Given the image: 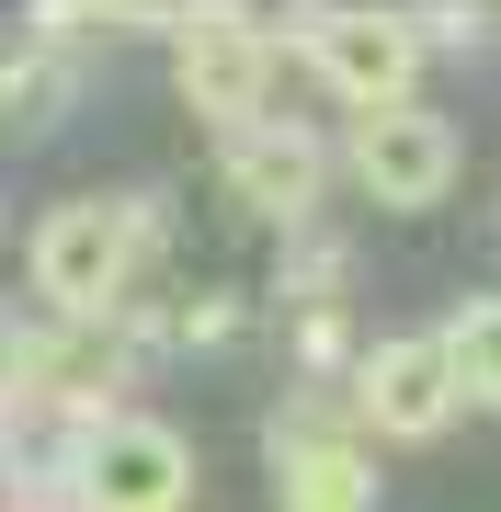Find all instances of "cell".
<instances>
[{"mask_svg": "<svg viewBox=\"0 0 501 512\" xmlns=\"http://www.w3.org/2000/svg\"><path fill=\"white\" fill-rule=\"evenodd\" d=\"M160 228H171L160 194H69V205H46L35 239H23V274L57 308V330H103L114 296L137 285V262L160 251Z\"/></svg>", "mask_w": 501, "mask_h": 512, "instance_id": "6da1fadb", "label": "cell"}, {"mask_svg": "<svg viewBox=\"0 0 501 512\" xmlns=\"http://www.w3.org/2000/svg\"><path fill=\"white\" fill-rule=\"evenodd\" d=\"M57 501L69 512H194V444L149 410H103L57 456Z\"/></svg>", "mask_w": 501, "mask_h": 512, "instance_id": "7a4b0ae2", "label": "cell"}, {"mask_svg": "<svg viewBox=\"0 0 501 512\" xmlns=\"http://www.w3.org/2000/svg\"><path fill=\"white\" fill-rule=\"evenodd\" d=\"M274 35H297V57L353 114H399L422 92V57H433L422 12H297V23H274Z\"/></svg>", "mask_w": 501, "mask_h": 512, "instance_id": "3957f363", "label": "cell"}, {"mask_svg": "<svg viewBox=\"0 0 501 512\" xmlns=\"http://www.w3.org/2000/svg\"><path fill=\"white\" fill-rule=\"evenodd\" d=\"M274 69H285L274 23H251V12H171V80H183V103L217 137H240V126L274 114Z\"/></svg>", "mask_w": 501, "mask_h": 512, "instance_id": "277c9868", "label": "cell"}, {"mask_svg": "<svg viewBox=\"0 0 501 512\" xmlns=\"http://www.w3.org/2000/svg\"><path fill=\"white\" fill-rule=\"evenodd\" d=\"M262 456H274V512H376V444L353 433V410H319V399H285L274 433H262Z\"/></svg>", "mask_w": 501, "mask_h": 512, "instance_id": "5b68a950", "label": "cell"}, {"mask_svg": "<svg viewBox=\"0 0 501 512\" xmlns=\"http://www.w3.org/2000/svg\"><path fill=\"white\" fill-rule=\"evenodd\" d=\"M342 171L365 183V205H388V217H422V205H445V194H456L467 137L445 126V114H422V103H399V114H353V126H342Z\"/></svg>", "mask_w": 501, "mask_h": 512, "instance_id": "8992f818", "label": "cell"}, {"mask_svg": "<svg viewBox=\"0 0 501 512\" xmlns=\"http://www.w3.org/2000/svg\"><path fill=\"white\" fill-rule=\"evenodd\" d=\"M217 183H228V205L262 217V228H308L319 194H331V137L297 126V114H262V126L217 137Z\"/></svg>", "mask_w": 501, "mask_h": 512, "instance_id": "52a82bcc", "label": "cell"}, {"mask_svg": "<svg viewBox=\"0 0 501 512\" xmlns=\"http://www.w3.org/2000/svg\"><path fill=\"white\" fill-rule=\"evenodd\" d=\"M445 421H456V376H445L433 330H399V342L353 353V433L365 444H433Z\"/></svg>", "mask_w": 501, "mask_h": 512, "instance_id": "ba28073f", "label": "cell"}, {"mask_svg": "<svg viewBox=\"0 0 501 512\" xmlns=\"http://www.w3.org/2000/svg\"><path fill=\"white\" fill-rule=\"evenodd\" d=\"M433 342H445V376H456V410H501V296H456Z\"/></svg>", "mask_w": 501, "mask_h": 512, "instance_id": "9c48e42d", "label": "cell"}, {"mask_svg": "<svg viewBox=\"0 0 501 512\" xmlns=\"http://www.w3.org/2000/svg\"><path fill=\"white\" fill-rule=\"evenodd\" d=\"M57 92H69V80H57V69H46V46H23V57H12V69H0V114H12V126H35V114H46Z\"/></svg>", "mask_w": 501, "mask_h": 512, "instance_id": "30bf717a", "label": "cell"}, {"mask_svg": "<svg viewBox=\"0 0 501 512\" xmlns=\"http://www.w3.org/2000/svg\"><path fill=\"white\" fill-rule=\"evenodd\" d=\"M297 353H308V376L353 365V319H342V308H297Z\"/></svg>", "mask_w": 501, "mask_h": 512, "instance_id": "8fae6325", "label": "cell"}, {"mask_svg": "<svg viewBox=\"0 0 501 512\" xmlns=\"http://www.w3.org/2000/svg\"><path fill=\"white\" fill-rule=\"evenodd\" d=\"M0 512H69V501H0Z\"/></svg>", "mask_w": 501, "mask_h": 512, "instance_id": "7c38bea8", "label": "cell"}, {"mask_svg": "<svg viewBox=\"0 0 501 512\" xmlns=\"http://www.w3.org/2000/svg\"><path fill=\"white\" fill-rule=\"evenodd\" d=\"M0 433H12V399H0Z\"/></svg>", "mask_w": 501, "mask_h": 512, "instance_id": "4fadbf2b", "label": "cell"}]
</instances>
